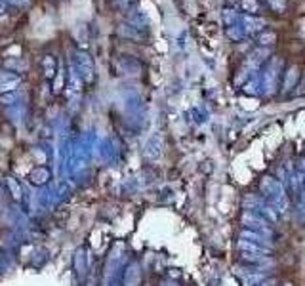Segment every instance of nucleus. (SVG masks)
I'll use <instances>...</instances> for the list:
<instances>
[{
	"label": "nucleus",
	"mask_w": 305,
	"mask_h": 286,
	"mask_svg": "<svg viewBox=\"0 0 305 286\" xmlns=\"http://www.w3.org/2000/svg\"><path fill=\"white\" fill-rule=\"evenodd\" d=\"M19 84V77L14 73H2L0 75V92H8V90H15Z\"/></svg>",
	"instance_id": "obj_1"
},
{
	"label": "nucleus",
	"mask_w": 305,
	"mask_h": 286,
	"mask_svg": "<svg viewBox=\"0 0 305 286\" xmlns=\"http://www.w3.org/2000/svg\"><path fill=\"white\" fill-rule=\"evenodd\" d=\"M15 4H19V6H25V4H27V2H31V0H14Z\"/></svg>",
	"instance_id": "obj_2"
},
{
	"label": "nucleus",
	"mask_w": 305,
	"mask_h": 286,
	"mask_svg": "<svg viewBox=\"0 0 305 286\" xmlns=\"http://www.w3.org/2000/svg\"><path fill=\"white\" fill-rule=\"evenodd\" d=\"M6 4H8V0H0V12L6 8Z\"/></svg>",
	"instance_id": "obj_3"
}]
</instances>
